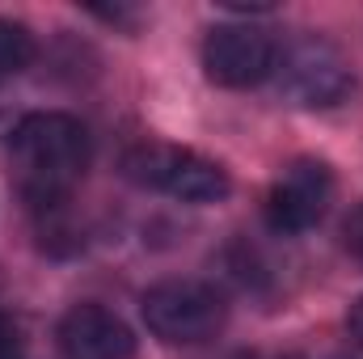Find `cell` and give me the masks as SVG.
Wrapping results in <instances>:
<instances>
[{"instance_id": "6da1fadb", "label": "cell", "mask_w": 363, "mask_h": 359, "mask_svg": "<svg viewBox=\"0 0 363 359\" xmlns=\"http://www.w3.org/2000/svg\"><path fill=\"white\" fill-rule=\"evenodd\" d=\"M85 170H89L85 123H77L72 114H60V110H38L17 123L13 178L30 203L51 207V203L68 199V190L85 178Z\"/></svg>"}, {"instance_id": "7a4b0ae2", "label": "cell", "mask_w": 363, "mask_h": 359, "mask_svg": "<svg viewBox=\"0 0 363 359\" xmlns=\"http://www.w3.org/2000/svg\"><path fill=\"white\" fill-rule=\"evenodd\" d=\"M140 309H144L148 330L169 347H194V343L216 338L224 326V313H228L224 296L199 279H165V283L148 287Z\"/></svg>"}, {"instance_id": "3957f363", "label": "cell", "mask_w": 363, "mask_h": 359, "mask_svg": "<svg viewBox=\"0 0 363 359\" xmlns=\"http://www.w3.org/2000/svg\"><path fill=\"white\" fill-rule=\"evenodd\" d=\"M123 170H127L131 182L152 186L161 194H174L182 203H220L233 190L228 174L216 161H207V157H199L190 148H169V144H140V148H131Z\"/></svg>"}, {"instance_id": "277c9868", "label": "cell", "mask_w": 363, "mask_h": 359, "mask_svg": "<svg viewBox=\"0 0 363 359\" xmlns=\"http://www.w3.org/2000/svg\"><path fill=\"white\" fill-rule=\"evenodd\" d=\"M274 72H279V89L287 93L296 106H308V110L338 106L351 93V85H355L351 64L325 38H300L296 47L283 51Z\"/></svg>"}, {"instance_id": "5b68a950", "label": "cell", "mask_w": 363, "mask_h": 359, "mask_svg": "<svg viewBox=\"0 0 363 359\" xmlns=\"http://www.w3.org/2000/svg\"><path fill=\"white\" fill-rule=\"evenodd\" d=\"M279 64V47L258 26H216L203 38V68L207 81L224 89H250L267 81Z\"/></svg>"}, {"instance_id": "8992f818", "label": "cell", "mask_w": 363, "mask_h": 359, "mask_svg": "<svg viewBox=\"0 0 363 359\" xmlns=\"http://www.w3.org/2000/svg\"><path fill=\"white\" fill-rule=\"evenodd\" d=\"M334 203V174L325 161H291L267 194V224L283 237L308 233Z\"/></svg>"}, {"instance_id": "52a82bcc", "label": "cell", "mask_w": 363, "mask_h": 359, "mask_svg": "<svg viewBox=\"0 0 363 359\" xmlns=\"http://www.w3.org/2000/svg\"><path fill=\"white\" fill-rule=\"evenodd\" d=\"M60 351L64 359H131L135 334L101 304H72L60 321Z\"/></svg>"}, {"instance_id": "ba28073f", "label": "cell", "mask_w": 363, "mask_h": 359, "mask_svg": "<svg viewBox=\"0 0 363 359\" xmlns=\"http://www.w3.org/2000/svg\"><path fill=\"white\" fill-rule=\"evenodd\" d=\"M34 55H38L34 34H30L21 21H4V17H0V77H13V72L30 68Z\"/></svg>"}, {"instance_id": "9c48e42d", "label": "cell", "mask_w": 363, "mask_h": 359, "mask_svg": "<svg viewBox=\"0 0 363 359\" xmlns=\"http://www.w3.org/2000/svg\"><path fill=\"white\" fill-rule=\"evenodd\" d=\"M0 359H30L26 338H21V326L9 313H0Z\"/></svg>"}, {"instance_id": "30bf717a", "label": "cell", "mask_w": 363, "mask_h": 359, "mask_svg": "<svg viewBox=\"0 0 363 359\" xmlns=\"http://www.w3.org/2000/svg\"><path fill=\"white\" fill-rule=\"evenodd\" d=\"M342 237H347V250H351V254L363 263V203L351 211V216H347V228H342Z\"/></svg>"}, {"instance_id": "8fae6325", "label": "cell", "mask_w": 363, "mask_h": 359, "mask_svg": "<svg viewBox=\"0 0 363 359\" xmlns=\"http://www.w3.org/2000/svg\"><path fill=\"white\" fill-rule=\"evenodd\" d=\"M347 326H351V338H355V343H363V300H355V304H351Z\"/></svg>"}]
</instances>
